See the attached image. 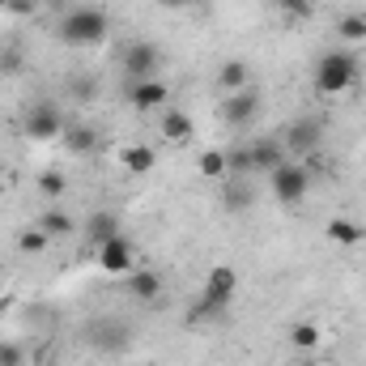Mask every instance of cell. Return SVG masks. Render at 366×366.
I'll return each mask as SVG.
<instances>
[{"instance_id":"25","label":"cell","mask_w":366,"mask_h":366,"mask_svg":"<svg viewBox=\"0 0 366 366\" xmlns=\"http://www.w3.org/2000/svg\"><path fill=\"white\" fill-rule=\"evenodd\" d=\"M222 315H226L222 307H213L209 298H200V302L187 311V324H213V320H222Z\"/></svg>"},{"instance_id":"11","label":"cell","mask_w":366,"mask_h":366,"mask_svg":"<svg viewBox=\"0 0 366 366\" xmlns=\"http://www.w3.org/2000/svg\"><path fill=\"white\" fill-rule=\"evenodd\" d=\"M234 290H239V273L230 269V264H213L209 277H204V290H200V298H209L213 307H230V298H234Z\"/></svg>"},{"instance_id":"26","label":"cell","mask_w":366,"mask_h":366,"mask_svg":"<svg viewBox=\"0 0 366 366\" xmlns=\"http://www.w3.org/2000/svg\"><path fill=\"white\" fill-rule=\"evenodd\" d=\"M64 187H69V179H64L60 171H43V175H39V192H43L47 200H56V196H64Z\"/></svg>"},{"instance_id":"6","label":"cell","mask_w":366,"mask_h":366,"mask_svg":"<svg viewBox=\"0 0 366 366\" xmlns=\"http://www.w3.org/2000/svg\"><path fill=\"white\" fill-rule=\"evenodd\" d=\"M21 128H26V137L30 141H56V137H64V111L56 107V102H34L26 115H21Z\"/></svg>"},{"instance_id":"8","label":"cell","mask_w":366,"mask_h":366,"mask_svg":"<svg viewBox=\"0 0 366 366\" xmlns=\"http://www.w3.org/2000/svg\"><path fill=\"white\" fill-rule=\"evenodd\" d=\"M98 252V264H102V273H111V277H128L132 273V264H137V243L119 230L115 239H107L102 247H94Z\"/></svg>"},{"instance_id":"3","label":"cell","mask_w":366,"mask_h":366,"mask_svg":"<svg viewBox=\"0 0 366 366\" xmlns=\"http://www.w3.org/2000/svg\"><path fill=\"white\" fill-rule=\"evenodd\" d=\"M324 132H328V119L324 115H298V119L285 124L281 145H285L290 158H315L320 145H324Z\"/></svg>"},{"instance_id":"20","label":"cell","mask_w":366,"mask_h":366,"mask_svg":"<svg viewBox=\"0 0 366 366\" xmlns=\"http://www.w3.org/2000/svg\"><path fill=\"white\" fill-rule=\"evenodd\" d=\"M128 294L141 302H154L162 294V277L158 273H128Z\"/></svg>"},{"instance_id":"17","label":"cell","mask_w":366,"mask_h":366,"mask_svg":"<svg viewBox=\"0 0 366 366\" xmlns=\"http://www.w3.org/2000/svg\"><path fill=\"white\" fill-rule=\"evenodd\" d=\"M86 234H90L94 247H102L107 239H115V234H119V217H115L111 209H98V213L86 217Z\"/></svg>"},{"instance_id":"10","label":"cell","mask_w":366,"mask_h":366,"mask_svg":"<svg viewBox=\"0 0 366 366\" xmlns=\"http://www.w3.org/2000/svg\"><path fill=\"white\" fill-rule=\"evenodd\" d=\"M256 115H260V90H256V86H247V90H239V94H226L222 119H226L230 128H252Z\"/></svg>"},{"instance_id":"19","label":"cell","mask_w":366,"mask_h":366,"mask_svg":"<svg viewBox=\"0 0 366 366\" xmlns=\"http://www.w3.org/2000/svg\"><path fill=\"white\" fill-rule=\"evenodd\" d=\"M320 341H324V332H320V324H315V320H298V324L290 328V345H294L298 354L320 350Z\"/></svg>"},{"instance_id":"13","label":"cell","mask_w":366,"mask_h":366,"mask_svg":"<svg viewBox=\"0 0 366 366\" xmlns=\"http://www.w3.org/2000/svg\"><path fill=\"white\" fill-rule=\"evenodd\" d=\"M158 128H162V137L175 141V145H187V141H192V115L179 111V107H167V111L158 115Z\"/></svg>"},{"instance_id":"30","label":"cell","mask_w":366,"mask_h":366,"mask_svg":"<svg viewBox=\"0 0 366 366\" xmlns=\"http://www.w3.org/2000/svg\"><path fill=\"white\" fill-rule=\"evenodd\" d=\"M167 9H187V4H196V0H162Z\"/></svg>"},{"instance_id":"15","label":"cell","mask_w":366,"mask_h":366,"mask_svg":"<svg viewBox=\"0 0 366 366\" xmlns=\"http://www.w3.org/2000/svg\"><path fill=\"white\" fill-rule=\"evenodd\" d=\"M119 162H124V171L128 175H149L154 167H158V149H149V145H124L119 149Z\"/></svg>"},{"instance_id":"31","label":"cell","mask_w":366,"mask_h":366,"mask_svg":"<svg viewBox=\"0 0 366 366\" xmlns=\"http://www.w3.org/2000/svg\"><path fill=\"white\" fill-rule=\"evenodd\" d=\"M13 4H17V0H0V9H13Z\"/></svg>"},{"instance_id":"24","label":"cell","mask_w":366,"mask_h":366,"mask_svg":"<svg viewBox=\"0 0 366 366\" xmlns=\"http://www.w3.org/2000/svg\"><path fill=\"white\" fill-rule=\"evenodd\" d=\"M47 243H51V239H47L43 230H26V234L17 239V252H21V256H43Z\"/></svg>"},{"instance_id":"22","label":"cell","mask_w":366,"mask_h":366,"mask_svg":"<svg viewBox=\"0 0 366 366\" xmlns=\"http://www.w3.org/2000/svg\"><path fill=\"white\" fill-rule=\"evenodd\" d=\"M337 34L354 47V43H366V13H345L341 21H337Z\"/></svg>"},{"instance_id":"29","label":"cell","mask_w":366,"mask_h":366,"mask_svg":"<svg viewBox=\"0 0 366 366\" xmlns=\"http://www.w3.org/2000/svg\"><path fill=\"white\" fill-rule=\"evenodd\" d=\"M21 64H26V60H21V47H17V43L0 51V73H17Z\"/></svg>"},{"instance_id":"27","label":"cell","mask_w":366,"mask_h":366,"mask_svg":"<svg viewBox=\"0 0 366 366\" xmlns=\"http://www.w3.org/2000/svg\"><path fill=\"white\" fill-rule=\"evenodd\" d=\"M277 4H281V13H285V17H294V21L315 17V0H277Z\"/></svg>"},{"instance_id":"9","label":"cell","mask_w":366,"mask_h":366,"mask_svg":"<svg viewBox=\"0 0 366 366\" xmlns=\"http://www.w3.org/2000/svg\"><path fill=\"white\" fill-rule=\"evenodd\" d=\"M158 69H162V51H158V43H128L124 47V77L128 81H145V77H158Z\"/></svg>"},{"instance_id":"5","label":"cell","mask_w":366,"mask_h":366,"mask_svg":"<svg viewBox=\"0 0 366 366\" xmlns=\"http://www.w3.org/2000/svg\"><path fill=\"white\" fill-rule=\"evenodd\" d=\"M86 337H90L94 350H98V354H107V358H119V354L132 345V328H128L124 320H111V315H98Z\"/></svg>"},{"instance_id":"21","label":"cell","mask_w":366,"mask_h":366,"mask_svg":"<svg viewBox=\"0 0 366 366\" xmlns=\"http://www.w3.org/2000/svg\"><path fill=\"white\" fill-rule=\"evenodd\" d=\"M39 230H43L47 239H64V234H73V217H69L64 209H47V213L39 217Z\"/></svg>"},{"instance_id":"18","label":"cell","mask_w":366,"mask_h":366,"mask_svg":"<svg viewBox=\"0 0 366 366\" xmlns=\"http://www.w3.org/2000/svg\"><path fill=\"white\" fill-rule=\"evenodd\" d=\"M196 171H200L204 179H213V183H226L230 179V158H226V149H200Z\"/></svg>"},{"instance_id":"14","label":"cell","mask_w":366,"mask_h":366,"mask_svg":"<svg viewBox=\"0 0 366 366\" xmlns=\"http://www.w3.org/2000/svg\"><path fill=\"white\" fill-rule=\"evenodd\" d=\"M252 86V69H247V60H226V64H217V90L222 94H239Z\"/></svg>"},{"instance_id":"12","label":"cell","mask_w":366,"mask_h":366,"mask_svg":"<svg viewBox=\"0 0 366 366\" xmlns=\"http://www.w3.org/2000/svg\"><path fill=\"white\" fill-rule=\"evenodd\" d=\"M247 154H252V175H256V171H260V175H273L281 162H290L281 137H260V141H252Z\"/></svg>"},{"instance_id":"2","label":"cell","mask_w":366,"mask_h":366,"mask_svg":"<svg viewBox=\"0 0 366 366\" xmlns=\"http://www.w3.org/2000/svg\"><path fill=\"white\" fill-rule=\"evenodd\" d=\"M107 34H111V17L98 4H77L60 17V39L69 47H98Z\"/></svg>"},{"instance_id":"16","label":"cell","mask_w":366,"mask_h":366,"mask_svg":"<svg viewBox=\"0 0 366 366\" xmlns=\"http://www.w3.org/2000/svg\"><path fill=\"white\" fill-rule=\"evenodd\" d=\"M324 234H328V243H332V247H358V243H362V226H358V222H350V217H328Z\"/></svg>"},{"instance_id":"23","label":"cell","mask_w":366,"mask_h":366,"mask_svg":"<svg viewBox=\"0 0 366 366\" xmlns=\"http://www.w3.org/2000/svg\"><path fill=\"white\" fill-rule=\"evenodd\" d=\"M64 137H69V149H77V154H94L98 149V132L94 128H64Z\"/></svg>"},{"instance_id":"1","label":"cell","mask_w":366,"mask_h":366,"mask_svg":"<svg viewBox=\"0 0 366 366\" xmlns=\"http://www.w3.org/2000/svg\"><path fill=\"white\" fill-rule=\"evenodd\" d=\"M358 77H362V64H358V56L350 47H332V51H324L315 60V94H324V98L354 90Z\"/></svg>"},{"instance_id":"4","label":"cell","mask_w":366,"mask_h":366,"mask_svg":"<svg viewBox=\"0 0 366 366\" xmlns=\"http://www.w3.org/2000/svg\"><path fill=\"white\" fill-rule=\"evenodd\" d=\"M269 179H273V196L281 200V204H302L307 192H311V171H307L302 162H294V158L281 162Z\"/></svg>"},{"instance_id":"28","label":"cell","mask_w":366,"mask_h":366,"mask_svg":"<svg viewBox=\"0 0 366 366\" xmlns=\"http://www.w3.org/2000/svg\"><path fill=\"white\" fill-rule=\"evenodd\" d=\"M0 366H26V350L17 341H0Z\"/></svg>"},{"instance_id":"7","label":"cell","mask_w":366,"mask_h":366,"mask_svg":"<svg viewBox=\"0 0 366 366\" xmlns=\"http://www.w3.org/2000/svg\"><path fill=\"white\" fill-rule=\"evenodd\" d=\"M124 94H128V107H132V111H141V115H162V111H167V102H171V86H167V81H158V77L128 81Z\"/></svg>"}]
</instances>
